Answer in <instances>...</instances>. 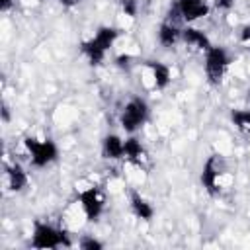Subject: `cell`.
Instances as JSON below:
<instances>
[{"mask_svg":"<svg viewBox=\"0 0 250 250\" xmlns=\"http://www.w3.org/2000/svg\"><path fill=\"white\" fill-rule=\"evenodd\" d=\"M117 37H119V29L109 27V25H104V27H100L90 39H86V41L80 45V51H82V55L88 59L90 64H100V62L105 59L107 51H109V49L113 47V43L117 41Z\"/></svg>","mask_w":250,"mask_h":250,"instance_id":"6da1fadb","label":"cell"},{"mask_svg":"<svg viewBox=\"0 0 250 250\" xmlns=\"http://www.w3.org/2000/svg\"><path fill=\"white\" fill-rule=\"evenodd\" d=\"M227 182H229V168H227L225 158L221 154H211L205 160L203 170H201V184H203V188L211 195H217L227 186Z\"/></svg>","mask_w":250,"mask_h":250,"instance_id":"7a4b0ae2","label":"cell"},{"mask_svg":"<svg viewBox=\"0 0 250 250\" xmlns=\"http://www.w3.org/2000/svg\"><path fill=\"white\" fill-rule=\"evenodd\" d=\"M70 238L68 232L64 229H59L55 225L49 223H41L35 221L33 223V232H31V246L33 248H62V246H70Z\"/></svg>","mask_w":250,"mask_h":250,"instance_id":"3957f363","label":"cell"},{"mask_svg":"<svg viewBox=\"0 0 250 250\" xmlns=\"http://www.w3.org/2000/svg\"><path fill=\"white\" fill-rule=\"evenodd\" d=\"M23 146L29 154V162L35 168H45L53 164L59 158V148L51 139H37V137H25Z\"/></svg>","mask_w":250,"mask_h":250,"instance_id":"277c9868","label":"cell"},{"mask_svg":"<svg viewBox=\"0 0 250 250\" xmlns=\"http://www.w3.org/2000/svg\"><path fill=\"white\" fill-rule=\"evenodd\" d=\"M148 115H150V107L148 104L143 100V98H131L123 111H121V127L127 131V133H135L139 131L146 121H148Z\"/></svg>","mask_w":250,"mask_h":250,"instance_id":"5b68a950","label":"cell"},{"mask_svg":"<svg viewBox=\"0 0 250 250\" xmlns=\"http://www.w3.org/2000/svg\"><path fill=\"white\" fill-rule=\"evenodd\" d=\"M205 74H207V80L211 84H221L227 70H229V64H230V57L229 53L223 49V47H211L207 53H205Z\"/></svg>","mask_w":250,"mask_h":250,"instance_id":"8992f818","label":"cell"},{"mask_svg":"<svg viewBox=\"0 0 250 250\" xmlns=\"http://www.w3.org/2000/svg\"><path fill=\"white\" fill-rule=\"evenodd\" d=\"M78 203L88 221H96L105 207V195L98 186H88L82 191H78Z\"/></svg>","mask_w":250,"mask_h":250,"instance_id":"52a82bcc","label":"cell"},{"mask_svg":"<svg viewBox=\"0 0 250 250\" xmlns=\"http://www.w3.org/2000/svg\"><path fill=\"white\" fill-rule=\"evenodd\" d=\"M145 70H146V74L150 78V86L154 90H164L172 82L170 68L160 61H145Z\"/></svg>","mask_w":250,"mask_h":250,"instance_id":"ba28073f","label":"cell"},{"mask_svg":"<svg viewBox=\"0 0 250 250\" xmlns=\"http://www.w3.org/2000/svg\"><path fill=\"white\" fill-rule=\"evenodd\" d=\"M176 8H178V12L186 23L197 21L209 14V6L205 0H178Z\"/></svg>","mask_w":250,"mask_h":250,"instance_id":"9c48e42d","label":"cell"},{"mask_svg":"<svg viewBox=\"0 0 250 250\" xmlns=\"http://www.w3.org/2000/svg\"><path fill=\"white\" fill-rule=\"evenodd\" d=\"M182 43L189 49V51H193V53H207L213 45H211V41H209V37L201 31V29H197V27H184L182 29Z\"/></svg>","mask_w":250,"mask_h":250,"instance_id":"30bf717a","label":"cell"},{"mask_svg":"<svg viewBox=\"0 0 250 250\" xmlns=\"http://www.w3.org/2000/svg\"><path fill=\"white\" fill-rule=\"evenodd\" d=\"M123 158L139 168H146V162H148V154L145 150V146L141 145L139 139L135 137H129L125 139V148H123Z\"/></svg>","mask_w":250,"mask_h":250,"instance_id":"8fae6325","label":"cell"},{"mask_svg":"<svg viewBox=\"0 0 250 250\" xmlns=\"http://www.w3.org/2000/svg\"><path fill=\"white\" fill-rule=\"evenodd\" d=\"M4 180H6V186H8L10 191H21L27 186V182H29L27 172L20 164L8 166L6 168V174H4Z\"/></svg>","mask_w":250,"mask_h":250,"instance_id":"7c38bea8","label":"cell"},{"mask_svg":"<svg viewBox=\"0 0 250 250\" xmlns=\"http://www.w3.org/2000/svg\"><path fill=\"white\" fill-rule=\"evenodd\" d=\"M125 141L119 135H105L102 141V156L107 160H119L123 158Z\"/></svg>","mask_w":250,"mask_h":250,"instance_id":"4fadbf2b","label":"cell"},{"mask_svg":"<svg viewBox=\"0 0 250 250\" xmlns=\"http://www.w3.org/2000/svg\"><path fill=\"white\" fill-rule=\"evenodd\" d=\"M129 203H131V211L141 219V221H150L152 217H154V209H152V205L139 193V191H131V195H129Z\"/></svg>","mask_w":250,"mask_h":250,"instance_id":"5bb4252c","label":"cell"},{"mask_svg":"<svg viewBox=\"0 0 250 250\" xmlns=\"http://www.w3.org/2000/svg\"><path fill=\"white\" fill-rule=\"evenodd\" d=\"M230 119L240 133L250 135V109H232Z\"/></svg>","mask_w":250,"mask_h":250,"instance_id":"9a60e30c","label":"cell"},{"mask_svg":"<svg viewBox=\"0 0 250 250\" xmlns=\"http://www.w3.org/2000/svg\"><path fill=\"white\" fill-rule=\"evenodd\" d=\"M78 246L80 248H84V250H100L104 244L100 242V240H96V238H90V236H84L80 242H78Z\"/></svg>","mask_w":250,"mask_h":250,"instance_id":"2e32d148","label":"cell"},{"mask_svg":"<svg viewBox=\"0 0 250 250\" xmlns=\"http://www.w3.org/2000/svg\"><path fill=\"white\" fill-rule=\"evenodd\" d=\"M119 4H121V10L129 18H135V14H137V0H119Z\"/></svg>","mask_w":250,"mask_h":250,"instance_id":"e0dca14e","label":"cell"},{"mask_svg":"<svg viewBox=\"0 0 250 250\" xmlns=\"http://www.w3.org/2000/svg\"><path fill=\"white\" fill-rule=\"evenodd\" d=\"M131 62H133V57H131V55H119V57L115 59V64H117L119 68H131Z\"/></svg>","mask_w":250,"mask_h":250,"instance_id":"ac0fdd59","label":"cell"},{"mask_svg":"<svg viewBox=\"0 0 250 250\" xmlns=\"http://www.w3.org/2000/svg\"><path fill=\"white\" fill-rule=\"evenodd\" d=\"M240 43L250 49V25H244V27L240 29Z\"/></svg>","mask_w":250,"mask_h":250,"instance_id":"d6986e66","label":"cell"},{"mask_svg":"<svg viewBox=\"0 0 250 250\" xmlns=\"http://www.w3.org/2000/svg\"><path fill=\"white\" fill-rule=\"evenodd\" d=\"M61 6H64V8H74V6H78L82 0H57Z\"/></svg>","mask_w":250,"mask_h":250,"instance_id":"ffe728a7","label":"cell"},{"mask_svg":"<svg viewBox=\"0 0 250 250\" xmlns=\"http://www.w3.org/2000/svg\"><path fill=\"white\" fill-rule=\"evenodd\" d=\"M215 6L221 10H229L232 6V0H215Z\"/></svg>","mask_w":250,"mask_h":250,"instance_id":"44dd1931","label":"cell"},{"mask_svg":"<svg viewBox=\"0 0 250 250\" xmlns=\"http://www.w3.org/2000/svg\"><path fill=\"white\" fill-rule=\"evenodd\" d=\"M14 4V0H2V4H0V8H2V12H6V10H10V6Z\"/></svg>","mask_w":250,"mask_h":250,"instance_id":"7402d4cb","label":"cell"},{"mask_svg":"<svg viewBox=\"0 0 250 250\" xmlns=\"http://www.w3.org/2000/svg\"><path fill=\"white\" fill-rule=\"evenodd\" d=\"M248 98H250V90H248Z\"/></svg>","mask_w":250,"mask_h":250,"instance_id":"603a6c76","label":"cell"}]
</instances>
